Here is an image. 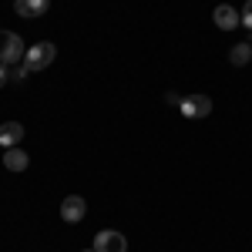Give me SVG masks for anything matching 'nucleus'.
Wrapping results in <instances>:
<instances>
[{
	"label": "nucleus",
	"mask_w": 252,
	"mask_h": 252,
	"mask_svg": "<svg viewBox=\"0 0 252 252\" xmlns=\"http://www.w3.org/2000/svg\"><path fill=\"white\" fill-rule=\"evenodd\" d=\"M54 58H58V47L51 40H40L34 47H27V54H24V61H20V67H17V78H27V74H37L44 67H51Z\"/></svg>",
	"instance_id": "obj_1"
},
{
	"label": "nucleus",
	"mask_w": 252,
	"mask_h": 252,
	"mask_svg": "<svg viewBox=\"0 0 252 252\" xmlns=\"http://www.w3.org/2000/svg\"><path fill=\"white\" fill-rule=\"evenodd\" d=\"M24 54H27V47H24L20 34H14V31H0V64L14 67V64L24 61Z\"/></svg>",
	"instance_id": "obj_2"
},
{
	"label": "nucleus",
	"mask_w": 252,
	"mask_h": 252,
	"mask_svg": "<svg viewBox=\"0 0 252 252\" xmlns=\"http://www.w3.org/2000/svg\"><path fill=\"white\" fill-rule=\"evenodd\" d=\"M182 115L185 118H205V115H212V97L209 94H189V97H182Z\"/></svg>",
	"instance_id": "obj_3"
},
{
	"label": "nucleus",
	"mask_w": 252,
	"mask_h": 252,
	"mask_svg": "<svg viewBox=\"0 0 252 252\" xmlns=\"http://www.w3.org/2000/svg\"><path fill=\"white\" fill-rule=\"evenodd\" d=\"M94 249L97 252H128V239L115 229H101L94 235Z\"/></svg>",
	"instance_id": "obj_4"
},
{
	"label": "nucleus",
	"mask_w": 252,
	"mask_h": 252,
	"mask_svg": "<svg viewBox=\"0 0 252 252\" xmlns=\"http://www.w3.org/2000/svg\"><path fill=\"white\" fill-rule=\"evenodd\" d=\"M47 7H51V0H14V14L24 20H37L47 14Z\"/></svg>",
	"instance_id": "obj_5"
},
{
	"label": "nucleus",
	"mask_w": 252,
	"mask_h": 252,
	"mask_svg": "<svg viewBox=\"0 0 252 252\" xmlns=\"http://www.w3.org/2000/svg\"><path fill=\"white\" fill-rule=\"evenodd\" d=\"M84 215H88V205H84V198H81V195H67V198L61 202V219H64V222H71V225H74V222L84 219Z\"/></svg>",
	"instance_id": "obj_6"
},
{
	"label": "nucleus",
	"mask_w": 252,
	"mask_h": 252,
	"mask_svg": "<svg viewBox=\"0 0 252 252\" xmlns=\"http://www.w3.org/2000/svg\"><path fill=\"white\" fill-rule=\"evenodd\" d=\"M212 20H215L219 31H235V27L242 24V14H239L235 7H229V3H219L215 14H212Z\"/></svg>",
	"instance_id": "obj_7"
},
{
	"label": "nucleus",
	"mask_w": 252,
	"mask_h": 252,
	"mask_svg": "<svg viewBox=\"0 0 252 252\" xmlns=\"http://www.w3.org/2000/svg\"><path fill=\"white\" fill-rule=\"evenodd\" d=\"M20 138H24V125L20 121H3L0 125V145L3 148H17Z\"/></svg>",
	"instance_id": "obj_8"
},
{
	"label": "nucleus",
	"mask_w": 252,
	"mask_h": 252,
	"mask_svg": "<svg viewBox=\"0 0 252 252\" xmlns=\"http://www.w3.org/2000/svg\"><path fill=\"white\" fill-rule=\"evenodd\" d=\"M3 165H7V172H27L31 158H27L24 148H7V152H3Z\"/></svg>",
	"instance_id": "obj_9"
},
{
	"label": "nucleus",
	"mask_w": 252,
	"mask_h": 252,
	"mask_svg": "<svg viewBox=\"0 0 252 252\" xmlns=\"http://www.w3.org/2000/svg\"><path fill=\"white\" fill-rule=\"evenodd\" d=\"M252 58V44H235L232 51H229V64L232 67H246Z\"/></svg>",
	"instance_id": "obj_10"
},
{
	"label": "nucleus",
	"mask_w": 252,
	"mask_h": 252,
	"mask_svg": "<svg viewBox=\"0 0 252 252\" xmlns=\"http://www.w3.org/2000/svg\"><path fill=\"white\" fill-rule=\"evenodd\" d=\"M242 27L252 31V0H246V7H242Z\"/></svg>",
	"instance_id": "obj_11"
},
{
	"label": "nucleus",
	"mask_w": 252,
	"mask_h": 252,
	"mask_svg": "<svg viewBox=\"0 0 252 252\" xmlns=\"http://www.w3.org/2000/svg\"><path fill=\"white\" fill-rule=\"evenodd\" d=\"M7 81H10V67H7V64H0V88H3Z\"/></svg>",
	"instance_id": "obj_12"
},
{
	"label": "nucleus",
	"mask_w": 252,
	"mask_h": 252,
	"mask_svg": "<svg viewBox=\"0 0 252 252\" xmlns=\"http://www.w3.org/2000/svg\"><path fill=\"white\" fill-rule=\"evenodd\" d=\"M165 101H168V104H175V108H178V104H182V97L175 94V91H168V94H165Z\"/></svg>",
	"instance_id": "obj_13"
},
{
	"label": "nucleus",
	"mask_w": 252,
	"mask_h": 252,
	"mask_svg": "<svg viewBox=\"0 0 252 252\" xmlns=\"http://www.w3.org/2000/svg\"><path fill=\"white\" fill-rule=\"evenodd\" d=\"M84 252H97V249H84Z\"/></svg>",
	"instance_id": "obj_14"
}]
</instances>
